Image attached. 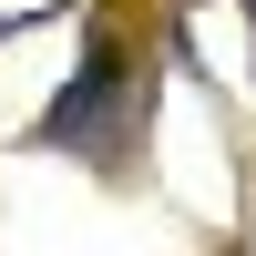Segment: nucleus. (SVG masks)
Returning a JSON list of instances; mask_svg holds the SVG:
<instances>
[{
	"instance_id": "obj_1",
	"label": "nucleus",
	"mask_w": 256,
	"mask_h": 256,
	"mask_svg": "<svg viewBox=\"0 0 256 256\" xmlns=\"http://www.w3.org/2000/svg\"><path fill=\"white\" fill-rule=\"evenodd\" d=\"M113 102H123V52L92 41L82 72H72V102L52 113V144H102V113H113Z\"/></svg>"
}]
</instances>
